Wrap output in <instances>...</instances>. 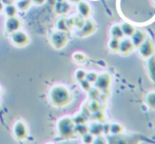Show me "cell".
Returning <instances> with one entry per match:
<instances>
[{
	"mask_svg": "<svg viewBox=\"0 0 155 144\" xmlns=\"http://www.w3.org/2000/svg\"><path fill=\"white\" fill-rule=\"evenodd\" d=\"M79 84H80V86H81V88L84 89V91H88L89 89L91 88V83L87 79L81 80V81L79 82Z\"/></svg>",
	"mask_w": 155,
	"mask_h": 144,
	"instance_id": "34",
	"label": "cell"
},
{
	"mask_svg": "<svg viewBox=\"0 0 155 144\" xmlns=\"http://www.w3.org/2000/svg\"><path fill=\"white\" fill-rule=\"evenodd\" d=\"M50 41H51V44L55 49L60 50L63 49L67 45V43L69 42V36L67 35V32L57 30L52 33L51 37H50Z\"/></svg>",
	"mask_w": 155,
	"mask_h": 144,
	"instance_id": "3",
	"label": "cell"
},
{
	"mask_svg": "<svg viewBox=\"0 0 155 144\" xmlns=\"http://www.w3.org/2000/svg\"><path fill=\"white\" fill-rule=\"evenodd\" d=\"M146 104L151 110H155V91H151L146 95L145 98Z\"/></svg>",
	"mask_w": 155,
	"mask_h": 144,
	"instance_id": "18",
	"label": "cell"
},
{
	"mask_svg": "<svg viewBox=\"0 0 155 144\" xmlns=\"http://www.w3.org/2000/svg\"><path fill=\"white\" fill-rule=\"evenodd\" d=\"M93 143H95V144H104V143H107V140L101 136V135H99V136L94 137Z\"/></svg>",
	"mask_w": 155,
	"mask_h": 144,
	"instance_id": "35",
	"label": "cell"
},
{
	"mask_svg": "<svg viewBox=\"0 0 155 144\" xmlns=\"http://www.w3.org/2000/svg\"><path fill=\"white\" fill-rule=\"evenodd\" d=\"M0 1H1V0H0Z\"/></svg>",
	"mask_w": 155,
	"mask_h": 144,
	"instance_id": "41",
	"label": "cell"
},
{
	"mask_svg": "<svg viewBox=\"0 0 155 144\" xmlns=\"http://www.w3.org/2000/svg\"><path fill=\"white\" fill-rule=\"evenodd\" d=\"M88 94H89V98H90L91 100H98L100 97V91H98L97 88H96L95 86L92 87L91 86V88L88 91Z\"/></svg>",
	"mask_w": 155,
	"mask_h": 144,
	"instance_id": "28",
	"label": "cell"
},
{
	"mask_svg": "<svg viewBox=\"0 0 155 144\" xmlns=\"http://www.w3.org/2000/svg\"><path fill=\"white\" fill-rule=\"evenodd\" d=\"M50 102L55 107H64L69 105L73 100V96L70 89L64 85H55L49 93Z\"/></svg>",
	"mask_w": 155,
	"mask_h": 144,
	"instance_id": "1",
	"label": "cell"
},
{
	"mask_svg": "<svg viewBox=\"0 0 155 144\" xmlns=\"http://www.w3.org/2000/svg\"><path fill=\"white\" fill-rule=\"evenodd\" d=\"M1 91H2V89H1V87H0V94H1Z\"/></svg>",
	"mask_w": 155,
	"mask_h": 144,
	"instance_id": "40",
	"label": "cell"
},
{
	"mask_svg": "<svg viewBox=\"0 0 155 144\" xmlns=\"http://www.w3.org/2000/svg\"><path fill=\"white\" fill-rule=\"evenodd\" d=\"M75 123L73 118L62 117L57 122V130L59 136L63 139H69L75 134Z\"/></svg>",
	"mask_w": 155,
	"mask_h": 144,
	"instance_id": "2",
	"label": "cell"
},
{
	"mask_svg": "<svg viewBox=\"0 0 155 144\" xmlns=\"http://www.w3.org/2000/svg\"><path fill=\"white\" fill-rule=\"evenodd\" d=\"M3 10H4V4H3V2H2V1H0V13H1Z\"/></svg>",
	"mask_w": 155,
	"mask_h": 144,
	"instance_id": "38",
	"label": "cell"
},
{
	"mask_svg": "<svg viewBox=\"0 0 155 144\" xmlns=\"http://www.w3.org/2000/svg\"><path fill=\"white\" fill-rule=\"evenodd\" d=\"M73 60L75 61L77 64H86L88 58H87V56L84 55V53L77 52V53H74L73 54Z\"/></svg>",
	"mask_w": 155,
	"mask_h": 144,
	"instance_id": "21",
	"label": "cell"
},
{
	"mask_svg": "<svg viewBox=\"0 0 155 144\" xmlns=\"http://www.w3.org/2000/svg\"><path fill=\"white\" fill-rule=\"evenodd\" d=\"M77 10L78 13L81 17H84V19L88 18L91 15V6L88 2H84L82 0H80L79 2H77Z\"/></svg>",
	"mask_w": 155,
	"mask_h": 144,
	"instance_id": "13",
	"label": "cell"
},
{
	"mask_svg": "<svg viewBox=\"0 0 155 144\" xmlns=\"http://www.w3.org/2000/svg\"><path fill=\"white\" fill-rule=\"evenodd\" d=\"M82 137V142L86 143V144H90V143H93L94 141V136L91 133H87V134H84Z\"/></svg>",
	"mask_w": 155,
	"mask_h": 144,
	"instance_id": "33",
	"label": "cell"
},
{
	"mask_svg": "<svg viewBox=\"0 0 155 144\" xmlns=\"http://www.w3.org/2000/svg\"><path fill=\"white\" fill-rule=\"evenodd\" d=\"M70 10H71V6H70V4L68 2H58L55 6L56 13L59 15L67 14V13L70 12Z\"/></svg>",
	"mask_w": 155,
	"mask_h": 144,
	"instance_id": "15",
	"label": "cell"
},
{
	"mask_svg": "<svg viewBox=\"0 0 155 144\" xmlns=\"http://www.w3.org/2000/svg\"><path fill=\"white\" fill-rule=\"evenodd\" d=\"M13 134L16 140L22 141L25 139L28 138V135H29V128L28 125L23 121L19 120L16 123L14 124V127H13Z\"/></svg>",
	"mask_w": 155,
	"mask_h": 144,
	"instance_id": "7",
	"label": "cell"
},
{
	"mask_svg": "<svg viewBox=\"0 0 155 144\" xmlns=\"http://www.w3.org/2000/svg\"><path fill=\"white\" fill-rule=\"evenodd\" d=\"M11 41L16 47H25L30 43V37L27 33L18 30L11 34Z\"/></svg>",
	"mask_w": 155,
	"mask_h": 144,
	"instance_id": "5",
	"label": "cell"
},
{
	"mask_svg": "<svg viewBox=\"0 0 155 144\" xmlns=\"http://www.w3.org/2000/svg\"><path fill=\"white\" fill-rule=\"evenodd\" d=\"M75 134L79 135V136H84V134L89 133V126L87 125V123L84 124H76L75 125Z\"/></svg>",
	"mask_w": 155,
	"mask_h": 144,
	"instance_id": "23",
	"label": "cell"
},
{
	"mask_svg": "<svg viewBox=\"0 0 155 144\" xmlns=\"http://www.w3.org/2000/svg\"><path fill=\"white\" fill-rule=\"evenodd\" d=\"M137 49H138V53H139V55H140V57L143 59H148L155 54L154 43L149 37H147L146 40L143 41Z\"/></svg>",
	"mask_w": 155,
	"mask_h": 144,
	"instance_id": "6",
	"label": "cell"
},
{
	"mask_svg": "<svg viewBox=\"0 0 155 144\" xmlns=\"http://www.w3.org/2000/svg\"><path fill=\"white\" fill-rule=\"evenodd\" d=\"M147 37H148V35H147V33H146V30H140V29H135L134 33L132 34V36H131L130 39H131V41H132L134 47L137 49V47L146 40Z\"/></svg>",
	"mask_w": 155,
	"mask_h": 144,
	"instance_id": "9",
	"label": "cell"
},
{
	"mask_svg": "<svg viewBox=\"0 0 155 144\" xmlns=\"http://www.w3.org/2000/svg\"><path fill=\"white\" fill-rule=\"evenodd\" d=\"M56 27H57L58 30H62V32H68V30H70L67 25V20H65V18L58 19L57 22H56Z\"/></svg>",
	"mask_w": 155,
	"mask_h": 144,
	"instance_id": "27",
	"label": "cell"
},
{
	"mask_svg": "<svg viewBox=\"0 0 155 144\" xmlns=\"http://www.w3.org/2000/svg\"><path fill=\"white\" fill-rule=\"evenodd\" d=\"M32 0H19L17 2V8L20 11H28L32 5Z\"/></svg>",
	"mask_w": 155,
	"mask_h": 144,
	"instance_id": "24",
	"label": "cell"
},
{
	"mask_svg": "<svg viewBox=\"0 0 155 144\" xmlns=\"http://www.w3.org/2000/svg\"><path fill=\"white\" fill-rule=\"evenodd\" d=\"M73 20H74V27H76V29L79 30L80 27L84 25L86 19H84V17L80 16V15H77V16H74L73 17Z\"/></svg>",
	"mask_w": 155,
	"mask_h": 144,
	"instance_id": "29",
	"label": "cell"
},
{
	"mask_svg": "<svg viewBox=\"0 0 155 144\" xmlns=\"http://www.w3.org/2000/svg\"><path fill=\"white\" fill-rule=\"evenodd\" d=\"M21 25H22V22L19 18L15 17H8L5 21V24H4V27H5V32L6 34L11 35L13 34L16 30L21 29Z\"/></svg>",
	"mask_w": 155,
	"mask_h": 144,
	"instance_id": "8",
	"label": "cell"
},
{
	"mask_svg": "<svg viewBox=\"0 0 155 144\" xmlns=\"http://www.w3.org/2000/svg\"><path fill=\"white\" fill-rule=\"evenodd\" d=\"M93 120H96V121H100V122H104V114L100 110H97L95 113H92L90 116Z\"/></svg>",
	"mask_w": 155,
	"mask_h": 144,
	"instance_id": "31",
	"label": "cell"
},
{
	"mask_svg": "<svg viewBox=\"0 0 155 144\" xmlns=\"http://www.w3.org/2000/svg\"><path fill=\"white\" fill-rule=\"evenodd\" d=\"M88 120H89V117L84 114H82V113L76 115L75 117L73 118V121H74V123H75V125L76 124H84L88 122Z\"/></svg>",
	"mask_w": 155,
	"mask_h": 144,
	"instance_id": "26",
	"label": "cell"
},
{
	"mask_svg": "<svg viewBox=\"0 0 155 144\" xmlns=\"http://www.w3.org/2000/svg\"><path fill=\"white\" fill-rule=\"evenodd\" d=\"M97 77H98V74L95 73V72H89V73H87V75H86V79L88 80L91 84L96 81Z\"/></svg>",
	"mask_w": 155,
	"mask_h": 144,
	"instance_id": "32",
	"label": "cell"
},
{
	"mask_svg": "<svg viewBox=\"0 0 155 144\" xmlns=\"http://www.w3.org/2000/svg\"><path fill=\"white\" fill-rule=\"evenodd\" d=\"M70 1H71V2H79L80 0H70Z\"/></svg>",
	"mask_w": 155,
	"mask_h": 144,
	"instance_id": "39",
	"label": "cell"
},
{
	"mask_svg": "<svg viewBox=\"0 0 155 144\" xmlns=\"http://www.w3.org/2000/svg\"><path fill=\"white\" fill-rule=\"evenodd\" d=\"M111 81H112V77L109 73H102L98 75L96 81L94 82V86L98 89L101 94H107L110 89Z\"/></svg>",
	"mask_w": 155,
	"mask_h": 144,
	"instance_id": "4",
	"label": "cell"
},
{
	"mask_svg": "<svg viewBox=\"0 0 155 144\" xmlns=\"http://www.w3.org/2000/svg\"><path fill=\"white\" fill-rule=\"evenodd\" d=\"M33 3L37 4V5H41V4H43L45 2V0H32Z\"/></svg>",
	"mask_w": 155,
	"mask_h": 144,
	"instance_id": "37",
	"label": "cell"
},
{
	"mask_svg": "<svg viewBox=\"0 0 155 144\" xmlns=\"http://www.w3.org/2000/svg\"><path fill=\"white\" fill-rule=\"evenodd\" d=\"M86 75H87V72L84 71V69H79L75 72V74H74V78H75L76 81L79 83L81 80L86 79Z\"/></svg>",
	"mask_w": 155,
	"mask_h": 144,
	"instance_id": "30",
	"label": "cell"
},
{
	"mask_svg": "<svg viewBox=\"0 0 155 144\" xmlns=\"http://www.w3.org/2000/svg\"><path fill=\"white\" fill-rule=\"evenodd\" d=\"M89 133L95 136H99V135L104 134V130H102V123L100 121H96L94 120L93 122H91V124L89 125Z\"/></svg>",
	"mask_w": 155,
	"mask_h": 144,
	"instance_id": "14",
	"label": "cell"
},
{
	"mask_svg": "<svg viewBox=\"0 0 155 144\" xmlns=\"http://www.w3.org/2000/svg\"><path fill=\"white\" fill-rule=\"evenodd\" d=\"M4 12H5L6 17H15L17 15V12H18V8L17 6L13 5V4H8V5L4 6Z\"/></svg>",
	"mask_w": 155,
	"mask_h": 144,
	"instance_id": "22",
	"label": "cell"
},
{
	"mask_svg": "<svg viewBox=\"0 0 155 144\" xmlns=\"http://www.w3.org/2000/svg\"><path fill=\"white\" fill-rule=\"evenodd\" d=\"M88 107L90 110L91 114H92V113H95L97 110H101V103L98 100H91V102L88 104Z\"/></svg>",
	"mask_w": 155,
	"mask_h": 144,
	"instance_id": "25",
	"label": "cell"
},
{
	"mask_svg": "<svg viewBox=\"0 0 155 144\" xmlns=\"http://www.w3.org/2000/svg\"><path fill=\"white\" fill-rule=\"evenodd\" d=\"M119 42H120V39H117V38H111L109 40L108 43V46L109 50L113 53H118V50H119Z\"/></svg>",
	"mask_w": 155,
	"mask_h": 144,
	"instance_id": "20",
	"label": "cell"
},
{
	"mask_svg": "<svg viewBox=\"0 0 155 144\" xmlns=\"http://www.w3.org/2000/svg\"><path fill=\"white\" fill-rule=\"evenodd\" d=\"M124 132V127L120 123H110V134L114 135V136H119Z\"/></svg>",
	"mask_w": 155,
	"mask_h": 144,
	"instance_id": "16",
	"label": "cell"
},
{
	"mask_svg": "<svg viewBox=\"0 0 155 144\" xmlns=\"http://www.w3.org/2000/svg\"><path fill=\"white\" fill-rule=\"evenodd\" d=\"M110 34H111V37H113V38H117V39L124 38V33H123V30H121L120 24L112 25L111 30H110Z\"/></svg>",
	"mask_w": 155,
	"mask_h": 144,
	"instance_id": "17",
	"label": "cell"
},
{
	"mask_svg": "<svg viewBox=\"0 0 155 144\" xmlns=\"http://www.w3.org/2000/svg\"><path fill=\"white\" fill-rule=\"evenodd\" d=\"M95 30H96L95 23H94L92 20H90V19H87V20L84 21V25L78 30V36L88 37V36H90V35H92Z\"/></svg>",
	"mask_w": 155,
	"mask_h": 144,
	"instance_id": "10",
	"label": "cell"
},
{
	"mask_svg": "<svg viewBox=\"0 0 155 144\" xmlns=\"http://www.w3.org/2000/svg\"><path fill=\"white\" fill-rule=\"evenodd\" d=\"M102 130H104V134H110V123H102Z\"/></svg>",
	"mask_w": 155,
	"mask_h": 144,
	"instance_id": "36",
	"label": "cell"
},
{
	"mask_svg": "<svg viewBox=\"0 0 155 144\" xmlns=\"http://www.w3.org/2000/svg\"><path fill=\"white\" fill-rule=\"evenodd\" d=\"M146 66H147L148 76L152 80V82L155 83V54L146 59Z\"/></svg>",
	"mask_w": 155,
	"mask_h": 144,
	"instance_id": "12",
	"label": "cell"
},
{
	"mask_svg": "<svg viewBox=\"0 0 155 144\" xmlns=\"http://www.w3.org/2000/svg\"><path fill=\"white\" fill-rule=\"evenodd\" d=\"M134 45H133L132 41L130 38H121L120 42H119V50L118 53H120L121 55H130L133 51H134Z\"/></svg>",
	"mask_w": 155,
	"mask_h": 144,
	"instance_id": "11",
	"label": "cell"
},
{
	"mask_svg": "<svg viewBox=\"0 0 155 144\" xmlns=\"http://www.w3.org/2000/svg\"><path fill=\"white\" fill-rule=\"evenodd\" d=\"M120 27H121V30H123V33H124V36H127V37H131L135 30V27L128 22L121 23Z\"/></svg>",
	"mask_w": 155,
	"mask_h": 144,
	"instance_id": "19",
	"label": "cell"
}]
</instances>
